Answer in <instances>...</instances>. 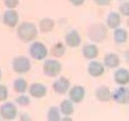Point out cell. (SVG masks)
Here are the masks:
<instances>
[{"label":"cell","instance_id":"28","mask_svg":"<svg viewBox=\"0 0 129 121\" xmlns=\"http://www.w3.org/2000/svg\"><path fill=\"white\" fill-rule=\"evenodd\" d=\"M19 4V0H4V5L7 9H15Z\"/></svg>","mask_w":129,"mask_h":121},{"label":"cell","instance_id":"32","mask_svg":"<svg viewBox=\"0 0 129 121\" xmlns=\"http://www.w3.org/2000/svg\"><path fill=\"white\" fill-rule=\"evenodd\" d=\"M1 78H2V71H1V69H0V80H1Z\"/></svg>","mask_w":129,"mask_h":121},{"label":"cell","instance_id":"1","mask_svg":"<svg viewBox=\"0 0 129 121\" xmlns=\"http://www.w3.org/2000/svg\"><path fill=\"white\" fill-rule=\"evenodd\" d=\"M16 33H17V37L22 42L29 44V42H32L37 37L38 30L32 22L24 21V22H21L17 26Z\"/></svg>","mask_w":129,"mask_h":121},{"label":"cell","instance_id":"21","mask_svg":"<svg viewBox=\"0 0 129 121\" xmlns=\"http://www.w3.org/2000/svg\"><path fill=\"white\" fill-rule=\"evenodd\" d=\"M113 40L116 44H124L128 40V32L126 29H124L122 27H117L113 29Z\"/></svg>","mask_w":129,"mask_h":121},{"label":"cell","instance_id":"8","mask_svg":"<svg viewBox=\"0 0 129 121\" xmlns=\"http://www.w3.org/2000/svg\"><path fill=\"white\" fill-rule=\"evenodd\" d=\"M68 93H69L70 100L73 103H76V104L81 103L85 99V96H86V90L81 85H75L73 87H70Z\"/></svg>","mask_w":129,"mask_h":121},{"label":"cell","instance_id":"14","mask_svg":"<svg viewBox=\"0 0 129 121\" xmlns=\"http://www.w3.org/2000/svg\"><path fill=\"white\" fill-rule=\"evenodd\" d=\"M95 97L100 102H109L112 100V91L107 86H100L95 91Z\"/></svg>","mask_w":129,"mask_h":121},{"label":"cell","instance_id":"24","mask_svg":"<svg viewBox=\"0 0 129 121\" xmlns=\"http://www.w3.org/2000/svg\"><path fill=\"white\" fill-rule=\"evenodd\" d=\"M61 118V111L57 106H51L48 110V120L49 121H60Z\"/></svg>","mask_w":129,"mask_h":121},{"label":"cell","instance_id":"3","mask_svg":"<svg viewBox=\"0 0 129 121\" xmlns=\"http://www.w3.org/2000/svg\"><path fill=\"white\" fill-rule=\"evenodd\" d=\"M30 69H31L30 60L26 57H24V55L15 57L13 60H12V70L18 75L26 74V73L30 71Z\"/></svg>","mask_w":129,"mask_h":121},{"label":"cell","instance_id":"7","mask_svg":"<svg viewBox=\"0 0 129 121\" xmlns=\"http://www.w3.org/2000/svg\"><path fill=\"white\" fill-rule=\"evenodd\" d=\"M112 100L117 104L125 105L129 101V91L126 86H120L112 92Z\"/></svg>","mask_w":129,"mask_h":121},{"label":"cell","instance_id":"10","mask_svg":"<svg viewBox=\"0 0 129 121\" xmlns=\"http://www.w3.org/2000/svg\"><path fill=\"white\" fill-rule=\"evenodd\" d=\"M70 87H71V82L66 77H60L53 83V90L59 95L67 94Z\"/></svg>","mask_w":129,"mask_h":121},{"label":"cell","instance_id":"20","mask_svg":"<svg viewBox=\"0 0 129 121\" xmlns=\"http://www.w3.org/2000/svg\"><path fill=\"white\" fill-rule=\"evenodd\" d=\"M59 109H60V111H61V114H63L64 116H71V115L74 114V112H75L74 103H73L70 99L63 100Z\"/></svg>","mask_w":129,"mask_h":121},{"label":"cell","instance_id":"2","mask_svg":"<svg viewBox=\"0 0 129 121\" xmlns=\"http://www.w3.org/2000/svg\"><path fill=\"white\" fill-rule=\"evenodd\" d=\"M108 35V27L101 22H96L90 25L88 29V37L93 42L101 44Z\"/></svg>","mask_w":129,"mask_h":121},{"label":"cell","instance_id":"6","mask_svg":"<svg viewBox=\"0 0 129 121\" xmlns=\"http://www.w3.org/2000/svg\"><path fill=\"white\" fill-rule=\"evenodd\" d=\"M17 107L12 102H5L0 106V117L5 120H13L17 117Z\"/></svg>","mask_w":129,"mask_h":121},{"label":"cell","instance_id":"4","mask_svg":"<svg viewBox=\"0 0 129 121\" xmlns=\"http://www.w3.org/2000/svg\"><path fill=\"white\" fill-rule=\"evenodd\" d=\"M29 55L35 60H45L49 55V50L45 44L40 41H32L29 45Z\"/></svg>","mask_w":129,"mask_h":121},{"label":"cell","instance_id":"25","mask_svg":"<svg viewBox=\"0 0 129 121\" xmlns=\"http://www.w3.org/2000/svg\"><path fill=\"white\" fill-rule=\"evenodd\" d=\"M15 102L19 106L25 107V106H28L29 104H30V99H29V97L26 96V95L21 94V95H19V96L15 99Z\"/></svg>","mask_w":129,"mask_h":121},{"label":"cell","instance_id":"16","mask_svg":"<svg viewBox=\"0 0 129 121\" xmlns=\"http://www.w3.org/2000/svg\"><path fill=\"white\" fill-rule=\"evenodd\" d=\"M121 25V15L115 11H111L106 18V26L110 29H115Z\"/></svg>","mask_w":129,"mask_h":121},{"label":"cell","instance_id":"12","mask_svg":"<svg viewBox=\"0 0 129 121\" xmlns=\"http://www.w3.org/2000/svg\"><path fill=\"white\" fill-rule=\"evenodd\" d=\"M88 74L93 78L101 77L105 73V66L100 62H97L95 60H91V62L88 65Z\"/></svg>","mask_w":129,"mask_h":121},{"label":"cell","instance_id":"30","mask_svg":"<svg viewBox=\"0 0 129 121\" xmlns=\"http://www.w3.org/2000/svg\"><path fill=\"white\" fill-rule=\"evenodd\" d=\"M86 0H70V2L73 4L74 6L76 7H79V6H82L83 4L85 3Z\"/></svg>","mask_w":129,"mask_h":121},{"label":"cell","instance_id":"13","mask_svg":"<svg viewBox=\"0 0 129 121\" xmlns=\"http://www.w3.org/2000/svg\"><path fill=\"white\" fill-rule=\"evenodd\" d=\"M64 40H66V45H68L69 47H72V49H75V47H78L79 45H81L82 37L76 29H72L71 31H69L66 34Z\"/></svg>","mask_w":129,"mask_h":121},{"label":"cell","instance_id":"22","mask_svg":"<svg viewBox=\"0 0 129 121\" xmlns=\"http://www.w3.org/2000/svg\"><path fill=\"white\" fill-rule=\"evenodd\" d=\"M50 54V55H53L54 58H57V59L64 57V55L66 54V45L63 44L61 41L51 46Z\"/></svg>","mask_w":129,"mask_h":121},{"label":"cell","instance_id":"26","mask_svg":"<svg viewBox=\"0 0 129 121\" xmlns=\"http://www.w3.org/2000/svg\"><path fill=\"white\" fill-rule=\"evenodd\" d=\"M8 98V89L5 85L0 84V102H5Z\"/></svg>","mask_w":129,"mask_h":121},{"label":"cell","instance_id":"18","mask_svg":"<svg viewBox=\"0 0 129 121\" xmlns=\"http://www.w3.org/2000/svg\"><path fill=\"white\" fill-rule=\"evenodd\" d=\"M120 58L118 55H116L114 53H109L104 57V66L105 68L108 69H116L119 67L120 65Z\"/></svg>","mask_w":129,"mask_h":121},{"label":"cell","instance_id":"5","mask_svg":"<svg viewBox=\"0 0 129 121\" xmlns=\"http://www.w3.org/2000/svg\"><path fill=\"white\" fill-rule=\"evenodd\" d=\"M63 66L58 60H46L42 66V71L45 76L55 78L62 73Z\"/></svg>","mask_w":129,"mask_h":121},{"label":"cell","instance_id":"15","mask_svg":"<svg viewBox=\"0 0 129 121\" xmlns=\"http://www.w3.org/2000/svg\"><path fill=\"white\" fill-rule=\"evenodd\" d=\"M114 81L119 86H126L129 83V73L127 69L120 68L114 73Z\"/></svg>","mask_w":129,"mask_h":121},{"label":"cell","instance_id":"33","mask_svg":"<svg viewBox=\"0 0 129 121\" xmlns=\"http://www.w3.org/2000/svg\"><path fill=\"white\" fill-rule=\"evenodd\" d=\"M120 1H123V0H120Z\"/></svg>","mask_w":129,"mask_h":121},{"label":"cell","instance_id":"17","mask_svg":"<svg viewBox=\"0 0 129 121\" xmlns=\"http://www.w3.org/2000/svg\"><path fill=\"white\" fill-rule=\"evenodd\" d=\"M82 54H83V57L85 59H87L89 60H95L99 55V49L96 45H93V44L86 45L82 49Z\"/></svg>","mask_w":129,"mask_h":121},{"label":"cell","instance_id":"27","mask_svg":"<svg viewBox=\"0 0 129 121\" xmlns=\"http://www.w3.org/2000/svg\"><path fill=\"white\" fill-rule=\"evenodd\" d=\"M119 14L122 16H128L129 15V3L126 1L122 3L119 6Z\"/></svg>","mask_w":129,"mask_h":121},{"label":"cell","instance_id":"9","mask_svg":"<svg viewBox=\"0 0 129 121\" xmlns=\"http://www.w3.org/2000/svg\"><path fill=\"white\" fill-rule=\"evenodd\" d=\"M2 21L8 27H16L19 22V15L15 9H7L3 13Z\"/></svg>","mask_w":129,"mask_h":121},{"label":"cell","instance_id":"29","mask_svg":"<svg viewBox=\"0 0 129 121\" xmlns=\"http://www.w3.org/2000/svg\"><path fill=\"white\" fill-rule=\"evenodd\" d=\"M94 1L99 6H108L112 2V0H94Z\"/></svg>","mask_w":129,"mask_h":121},{"label":"cell","instance_id":"11","mask_svg":"<svg viewBox=\"0 0 129 121\" xmlns=\"http://www.w3.org/2000/svg\"><path fill=\"white\" fill-rule=\"evenodd\" d=\"M28 92L30 96L35 99H41L44 98L46 93H48V88L41 83H32L31 85L28 86Z\"/></svg>","mask_w":129,"mask_h":121},{"label":"cell","instance_id":"23","mask_svg":"<svg viewBox=\"0 0 129 121\" xmlns=\"http://www.w3.org/2000/svg\"><path fill=\"white\" fill-rule=\"evenodd\" d=\"M28 83L27 81L23 78H17L13 82V89L16 93L18 94H24L27 91Z\"/></svg>","mask_w":129,"mask_h":121},{"label":"cell","instance_id":"19","mask_svg":"<svg viewBox=\"0 0 129 121\" xmlns=\"http://www.w3.org/2000/svg\"><path fill=\"white\" fill-rule=\"evenodd\" d=\"M55 22L53 18H50V17H45V18L40 19V23H38V28L42 33H48L50 32L51 30L55 28Z\"/></svg>","mask_w":129,"mask_h":121},{"label":"cell","instance_id":"31","mask_svg":"<svg viewBox=\"0 0 129 121\" xmlns=\"http://www.w3.org/2000/svg\"><path fill=\"white\" fill-rule=\"evenodd\" d=\"M20 120H29V117H28L27 115H25V117H24V115H22L20 117Z\"/></svg>","mask_w":129,"mask_h":121}]
</instances>
